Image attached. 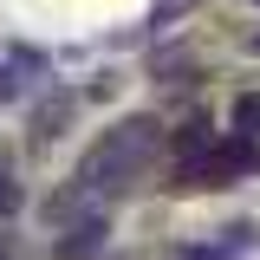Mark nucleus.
Listing matches in <instances>:
<instances>
[{"label": "nucleus", "instance_id": "5", "mask_svg": "<svg viewBox=\"0 0 260 260\" xmlns=\"http://www.w3.org/2000/svg\"><path fill=\"white\" fill-rule=\"evenodd\" d=\"M182 260H228L221 247H182Z\"/></svg>", "mask_w": 260, "mask_h": 260}, {"label": "nucleus", "instance_id": "6", "mask_svg": "<svg viewBox=\"0 0 260 260\" xmlns=\"http://www.w3.org/2000/svg\"><path fill=\"white\" fill-rule=\"evenodd\" d=\"M0 260H13V254H7V247H0Z\"/></svg>", "mask_w": 260, "mask_h": 260}, {"label": "nucleus", "instance_id": "2", "mask_svg": "<svg viewBox=\"0 0 260 260\" xmlns=\"http://www.w3.org/2000/svg\"><path fill=\"white\" fill-rule=\"evenodd\" d=\"M104 234H111L104 215H85V221L65 228V241L52 247V260H98V254H104Z\"/></svg>", "mask_w": 260, "mask_h": 260}, {"label": "nucleus", "instance_id": "4", "mask_svg": "<svg viewBox=\"0 0 260 260\" xmlns=\"http://www.w3.org/2000/svg\"><path fill=\"white\" fill-rule=\"evenodd\" d=\"M234 130H241V137H260V91L234 98Z\"/></svg>", "mask_w": 260, "mask_h": 260}, {"label": "nucleus", "instance_id": "1", "mask_svg": "<svg viewBox=\"0 0 260 260\" xmlns=\"http://www.w3.org/2000/svg\"><path fill=\"white\" fill-rule=\"evenodd\" d=\"M162 130L156 117H117L111 130H98V143L78 156V182L91 195H124L143 169H150V156H156Z\"/></svg>", "mask_w": 260, "mask_h": 260}, {"label": "nucleus", "instance_id": "3", "mask_svg": "<svg viewBox=\"0 0 260 260\" xmlns=\"http://www.w3.org/2000/svg\"><path fill=\"white\" fill-rule=\"evenodd\" d=\"M72 111H78V98L72 91H59V98H46V104H39V111H32V143H52V137H59L65 124H72Z\"/></svg>", "mask_w": 260, "mask_h": 260}, {"label": "nucleus", "instance_id": "7", "mask_svg": "<svg viewBox=\"0 0 260 260\" xmlns=\"http://www.w3.org/2000/svg\"><path fill=\"white\" fill-rule=\"evenodd\" d=\"M254 46H260V39H254Z\"/></svg>", "mask_w": 260, "mask_h": 260}]
</instances>
